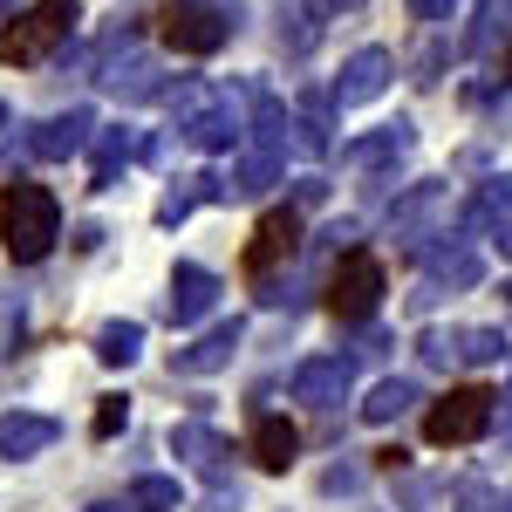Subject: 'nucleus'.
<instances>
[{
  "instance_id": "1",
  "label": "nucleus",
  "mask_w": 512,
  "mask_h": 512,
  "mask_svg": "<svg viewBox=\"0 0 512 512\" xmlns=\"http://www.w3.org/2000/svg\"><path fill=\"white\" fill-rule=\"evenodd\" d=\"M0 239H7V260L14 267H41L62 239V205L48 185L35 178H7L0 185Z\"/></svg>"
},
{
  "instance_id": "2",
  "label": "nucleus",
  "mask_w": 512,
  "mask_h": 512,
  "mask_svg": "<svg viewBox=\"0 0 512 512\" xmlns=\"http://www.w3.org/2000/svg\"><path fill=\"white\" fill-rule=\"evenodd\" d=\"M76 21H82L76 0H28V14H14V28L0 35V55L21 62V69H35V62H48L62 41L76 35Z\"/></svg>"
},
{
  "instance_id": "3",
  "label": "nucleus",
  "mask_w": 512,
  "mask_h": 512,
  "mask_svg": "<svg viewBox=\"0 0 512 512\" xmlns=\"http://www.w3.org/2000/svg\"><path fill=\"white\" fill-rule=\"evenodd\" d=\"M239 28V7L226 0H171L158 14V35L164 48H178V55H219Z\"/></svg>"
},
{
  "instance_id": "4",
  "label": "nucleus",
  "mask_w": 512,
  "mask_h": 512,
  "mask_svg": "<svg viewBox=\"0 0 512 512\" xmlns=\"http://www.w3.org/2000/svg\"><path fill=\"white\" fill-rule=\"evenodd\" d=\"M328 315L335 321H376V308H383V260L376 253H362V246H349V253H335V274H328Z\"/></svg>"
},
{
  "instance_id": "5",
  "label": "nucleus",
  "mask_w": 512,
  "mask_h": 512,
  "mask_svg": "<svg viewBox=\"0 0 512 512\" xmlns=\"http://www.w3.org/2000/svg\"><path fill=\"white\" fill-rule=\"evenodd\" d=\"M444 226H451V185L444 178H424V185H410V192L390 205V233L417 253V246H431V239H444Z\"/></svg>"
},
{
  "instance_id": "6",
  "label": "nucleus",
  "mask_w": 512,
  "mask_h": 512,
  "mask_svg": "<svg viewBox=\"0 0 512 512\" xmlns=\"http://www.w3.org/2000/svg\"><path fill=\"white\" fill-rule=\"evenodd\" d=\"M485 431H492V390H478V383L437 396L431 410H424V437L431 444H472Z\"/></svg>"
},
{
  "instance_id": "7",
  "label": "nucleus",
  "mask_w": 512,
  "mask_h": 512,
  "mask_svg": "<svg viewBox=\"0 0 512 512\" xmlns=\"http://www.w3.org/2000/svg\"><path fill=\"white\" fill-rule=\"evenodd\" d=\"M424 362H437V369H485V362H506V328H424Z\"/></svg>"
},
{
  "instance_id": "8",
  "label": "nucleus",
  "mask_w": 512,
  "mask_h": 512,
  "mask_svg": "<svg viewBox=\"0 0 512 512\" xmlns=\"http://www.w3.org/2000/svg\"><path fill=\"white\" fill-rule=\"evenodd\" d=\"M294 253H301V212H294V205H274V212L253 226V239H246V274L267 280V274H280Z\"/></svg>"
},
{
  "instance_id": "9",
  "label": "nucleus",
  "mask_w": 512,
  "mask_h": 512,
  "mask_svg": "<svg viewBox=\"0 0 512 512\" xmlns=\"http://www.w3.org/2000/svg\"><path fill=\"white\" fill-rule=\"evenodd\" d=\"M349 383H355L349 355H308V362H294V376H287L294 403H308V410H342V403H349Z\"/></svg>"
},
{
  "instance_id": "10",
  "label": "nucleus",
  "mask_w": 512,
  "mask_h": 512,
  "mask_svg": "<svg viewBox=\"0 0 512 512\" xmlns=\"http://www.w3.org/2000/svg\"><path fill=\"white\" fill-rule=\"evenodd\" d=\"M144 158H158V144H151L144 130H130V123H110V130L89 137V185L110 192L117 171H130V164H144Z\"/></svg>"
},
{
  "instance_id": "11",
  "label": "nucleus",
  "mask_w": 512,
  "mask_h": 512,
  "mask_svg": "<svg viewBox=\"0 0 512 512\" xmlns=\"http://www.w3.org/2000/svg\"><path fill=\"white\" fill-rule=\"evenodd\" d=\"M89 137H96V110L89 103H76V110H62V117H41L35 130H28V158L41 164H69L89 151Z\"/></svg>"
},
{
  "instance_id": "12",
  "label": "nucleus",
  "mask_w": 512,
  "mask_h": 512,
  "mask_svg": "<svg viewBox=\"0 0 512 512\" xmlns=\"http://www.w3.org/2000/svg\"><path fill=\"white\" fill-rule=\"evenodd\" d=\"M390 76H396V55H390V48H355L349 62H342V76H335V89H328V103H335V110L376 103V96L390 89Z\"/></svg>"
},
{
  "instance_id": "13",
  "label": "nucleus",
  "mask_w": 512,
  "mask_h": 512,
  "mask_svg": "<svg viewBox=\"0 0 512 512\" xmlns=\"http://www.w3.org/2000/svg\"><path fill=\"white\" fill-rule=\"evenodd\" d=\"M410 144H417V123L396 117V123H376L369 137L342 144V164H349V171H369V178H390L396 158H410Z\"/></svg>"
},
{
  "instance_id": "14",
  "label": "nucleus",
  "mask_w": 512,
  "mask_h": 512,
  "mask_svg": "<svg viewBox=\"0 0 512 512\" xmlns=\"http://www.w3.org/2000/svg\"><path fill=\"white\" fill-rule=\"evenodd\" d=\"M171 451H178L205 485H219V492L233 485V465H226V458H233V444L212 431V424H198V417H192V424H171Z\"/></svg>"
},
{
  "instance_id": "15",
  "label": "nucleus",
  "mask_w": 512,
  "mask_h": 512,
  "mask_svg": "<svg viewBox=\"0 0 512 512\" xmlns=\"http://www.w3.org/2000/svg\"><path fill=\"white\" fill-rule=\"evenodd\" d=\"M239 328L233 315L226 321H212L205 335H192L185 349H171V376H219V369H233V355H239Z\"/></svg>"
},
{
  "instance_id": "16",
  "label": "nucleus",
  "mask_w": 512,
  "mask_h": 512,
  "mask_svg": "<svg viewBox=\"0 0 512 512\" xmlns=\"http://www.w3.org/2000/svg\"><path fill=\"white\" fill-rule=\"evenodd\" d=\"M219 294H226V287H219V274L185 260V267L171 274V301H164V315H171V328H198V321L219 308Z\"/></svg>"
},
{
  "instance_id": "17",
  "label": "nucleus",
  "mask_w": 512,
  "mask_h": 512,
  "mask_svg": "<svg viewBox=\"0 0 512 512\" xmlns=\"http://www.w3.org/2000/svg\"><path fill=\"white\" fill-rule=\"evenodd\" d=\"M417 260H424V280H431L437 294H451V287H478L485 280V260H478V246L444 233V246H417Z\"/></svg>"
},
{
  "instance_id": "18",
  "label": "nucleus",
  "mask_w": 512,
  "mask_h": 512,
  "mask_svg": "<svg viewBox=\"0 0 512 512\" xmlns=\"http://www.w3.org/2000/svg\"><path fill=\"white\" fill-rule=\"evenodd\" d=\"M96 82H103V89H110L117 103H158V96H164L158 62H144L137 48H130L123 62H103V69H96Z\"/></svg>"
},
{
  "instance_id": "19",
  "label": "nucleus",
  "mask_w": 512,
  "mask_h": 512,
  "mask_svg": "<svg viewBox=\"0 0 512 512\" xmlns=\"http://www.w3.org/2000/svg\"><path fill=\"white\" fill-rule=\"evenodd\" d=\"M55 437H62L55 417H41V410H7V417H0V458H14V465H21V458H41Z\"/></svg>"
},
{
  "instance_id": "20",
  "label": "nucleus",
  "mask_w": 512,
  "mask_h": 512,
  "mask_svg": "<svg viewBox=\"0 0 512 512\" xmlns=\"http://www.w3.org/2000/svg\"><path fill=\"white\" fill-rule=\"evenodd\" d=\"M198 205H226V185L212 171H192V178H171V192L158 198V226H185Z\"/></svg>"
},
{
  "instance_id": "21",
  "label": "nucleus",
  "mask_w": 512,
  "mask_h": 512,
  "mask_svg": "<svg viewBox=\"0 0 512 512\" xmlns=\"http://www.w3.org/2000/svg\"><path fill=\"white\" fill-rule=\"evenodd\" d=\"M246 458H253L260 472H287V465L301 458V431H294L287 417H260L253 437H246Z\"/></svg>"
},
{
  "instance_id": "22",
  "label": "nucleus",
  "mask_w": 512,
  "mask_h": 512,
  "mask_svg": "<svg viewBox=\"0 0 512 512\" xmlns=\"http://www.w3.org/2000/svg\"><path fill=\"white\" fill-rule=\"evenodd\" d=\"M328 117H335V103H328L321 89H308L301 110L287 117V144H294L301 158H328V144H335V137H328Z\"/></svg>"
},
{
  "instance_id": "23",
  "label": "nucleus",
  "mask_w": 512,
  "mask_h": 512,
  "mask_svg": "<svg viewBox=\"0 0 512 512\" xmlns=\"http://www.w3.org/2000/svg\"><path fill=\"white\" fill-rule=\"evenodd\" d=\"M280 151H253V144H239V158H233V178H219L226 185V198H260V192H274L280 185Z\"/></svg>"
},
{
  "instance_id": "24",
  "label": "nucleus",
  "mask_w": 512,
  "mask_h": 512,
  "mask_svg": "<svg viewBox=\"0 0 512 512\" xmlns=\"http://www.w3.org/2000/svg\"><path fill=\"white\" fill-rule=\"evenodd\" d=\"M506 205H512V178H485V185L451 212V226H458V233H492V226L506 219Z\"/></svg>"
},
{
  "instance_id": "25",
  "label": "nucleus",
  "mask_w": 512,
  "mask_h": 512,
  "mask_svg": "<svg viewBox=\"0 0 512 512\" xmlns=\"http://www.w3.org/2000/svg\"><path fill=\"white\" fill-rule=\"evenodd\" d=\"M144 355V321H103L96 328V362L103 369H130Z\"/></svg>"
},
{
  "instance_id": "26",
  "label": "nucleus",
  "mask_w": 512,
  "mask_h": 512,
  "mask_svg": "<svg viewBox=\"0 0 512 512\" xmlns=\"http://www.w3.org/2000/svg\"><path fill=\"white\" fill-rule=\"evenodd\" d=\"M410 403H424V390H417L410 376H383V383L369 390V403H362V424H396Z\"/></svg>"
},
{
  "instance_id": "27",
  "label": "nucleus",
  "mask_w": 512,
  "mask_h": 512,
  "mask_svg": "<svg viewBox=\"0 0 512 512\" xmlns=\"http://www.w3.org/2000/svg\"><path fill=\"white\" fill-rule=\"evenodd\" d=\"M212 96H219V82H205V76H178V82H164V110H171V123H178V130H185V123L198 117V110H205V103H212Z\"/></svg>"
},
{
  "instance_id": "28",
  "label": "nucleus",
  "mask_w": 512,
  "mask_h": 512,
  "mask_svg": "<svg viewBox=\"0 0 512 512\" xmlns=\"http://www.w3.org/2000/svg\"><path fill=\"white\" fill-rule=\"evenodd\" d=\"M321 21H328V14H321L315 0H294V7L280 14V48H287V55H308L321 41Z\"/></svg>"
},
{
  "instance_id": "29",
  "label": "nucleus",
  "mask_w": 512,
  "mask_h": 512,
  "mask_svg": "<svg viewBox=\"0 0 512 512\" xmlns=\"http://www.w3.org/2000/svg\"><path fill=\"white\" fill-rule=\"evenodd\" d=\"M130 512H178V478H158L144 472L137 485H130V499H123Z\"/></svg>"
},
{
  "instance_id": "30",
  "label": "nucleus",
  "mask_w": 512,
  "mask_h": 512,
  "mask_svg": "<svg viewBox=\"0 0 512 512\" xmlns=\"http://www.w3.org/2000/svg\"><path fill=\"white\" fill-rule=\"evenodd\" d=\"M499 35H512V0H478V14H472V48H492Z\"/></svg>"
},
{
  "instance_id": "31",
  "label": "nucleus",
  "mask_w": 512,
  "mask_h": 512,
  "mask_svg": "<svg viewBox=\"0 0 512 512\" xmlns=\"http://www.w3.org/2000/svg\"><path fill=\"white\" fill-rule=\"evenodd\" d=\"M21 328H28V301L0 287V355H14V349H21Z\"/></svg>"
},
{
  "instance_id": "32",
  "label": "nucleus",
  "mask_w": 512,
  "mask_h": 512,
  "mask_svg": "<svg viewBox=\"0 0 512 512\" xmlns=\"http://www.w3.org/2000/svg\"><path fill=\"white\" fill-rule=\"evenodd\" d=\"M355 239H362V219H328L315 233V253H349Z\"/></svg>"
},
{
  "instance_id": "33",
  "label": "nucleus",
  "mask_w": 512,
  "mask_h": 512,
  "mask_svg": "<svg viewBox=\"0 0 512 512\" xmlns=\"http://www.w3.org/2000/svg\"><path fill=\"white\" fill-rule=\"evenodd\" d=\"M123 424H130V396H103L96 417H89V431H96V437H117Z\"/></svg>"
},
{
  "instance_id": "34",
  "label": "nucleus",
  "mask_w": 512,
  "mask_h": 512,
  "mask_svg": "<svg viewBox=\"0 0 512 512\" xmlns=\"http://www.w3.org/2000/svg\"><path fill=\"white\" fill-rule=\"evenodd\" d=\"M321 198H328V178H315V171L294 178V212H301V205H321Z\"/></svg>"
},
{
  "instance_id": "35",
  "label": "nucleus",
  "mask_w": 512,
  "mask_h": 512,
  "mask_svg": "<svg viewBox=\"0 0 512 512\" xmlns=\"http://www.w3.org/2000/svg\"><path fill=\"white\" fill-rule=\"evenodd\" d=\"M355 485H362L355 465H328V472H321V492H355Z\"/></svg>"
},
{
  "instance_id": "36",
  "label": "nucleus",
  "mask_w": 512,
  "mask_h": 512,
  "mask_svg": "<svg viewBox=\"0 0 512 512\" xmlns=\"http://www.w3.org/2000/svg\"><path fill=\"white\" fill-rule=\"evenodd\" d=\"M458 512H512V499H492V492H465V499H458Z\"/></svg>"
},
{
  "instance_id": "37",
  "label": "nucleus",
  "mask_w": 512,
  "mask_h": 512,
  "mask_svg": "<svg viewBox=\"0 0 512 512\" xmlns=\"http://www.w3.org/2000/svg\"><path fill=\"white\" fill-rule=\"evenodd\" d=\"M492 253H499V260H512V205H506V219L492 226Z\"/></svg>"
},
{
  "instance_id": "38",
  "label": "nucleus",
  "mask_w": 512,
  "mask_h": 512,
  "mask_svg": "<svg viewBox=\"0 0 512 512\" xmlns=\"http://www.w3.org/2000/svg\"><path fill=\"white\" fill-rule=\"evenodd\" d=\"M492 424H506V431H512V383H506V396H492Z\"/></svg>"
},
{
  "instance_id": "39",
  "label": "nucleus",
  "mask_w": 512,
  "mask_h": 512,
  "mask_svg": "<svg viewBox=\"0 0 512 512\" xmlns=\"http://www.w3.org/2000/svg\"><path fill=\"white\" fill-rule=\"evenodd\" d=\"M410 14H424V21H437V14H451V0H410Z\"/></svg>"
},
{
  "instance_id": "40",
  "label": "nucleus",
  "mask_w": 512,
  "mask_h": 512,
  "mask_svg": "<svg viewBox=\"0 0 512 512\" xmlns=\"http://www.w3.org/2000/svg\"><path fill=\"white\" fill-rule=\"evenodd\" d=\"M82 512H130L123 499H96V506H82Z\"/></svg>"
},
{
  "instance_id": "41",
  "label": "nucleus",
  "mask_w": 512,
  "mask_h": 512,
  "mask_svg": "<svg viewBox=\"0 0 512 512\" xmlns=\"http://www.w3.org/2000/svg\"><path fill=\"white\" fill-rule=\"evenodd\" d=\"M321 14H342V7H362V0H315Z\"/></svg>"
},
{
  "instance_id": "42",
  "label": "nucleus",
  "mask_w": 512,
  "mask_h": 512,
  "mask_svg": "<svg viewBox=\"0 0 512 512\" xmlns=\"http://www.w3.org/2000/svg\"><path fill=\"white\" fill-rule=\"evenodd\" d=\"M0 130H7V103H0Z\"/></svg>"
},
{
  "instance_id": "43",
  "label": "nucleus",
  "mask_w": 512,
  "mask_h": 512,
  "mask_svg": "<svg viewBox=\"0 0 512 512\" xmlns=\"http://www.w3.org/2000/svg\"><path fill=\"white\" fill-rule=\"evenodd\" d=\"M506 76H512V48H506Z\"/></svg>"
},
{
  "instance_id": "44",
  "label": "nucleus",
  "mask_w": 512,
  "mask_h": 512,
  "mask_svg": "<svg viewBox=\"0 0 512 512\" xmlns=\"http://www.w3.org/2000/svg\"><path fill=\"white\" fill-rule=\"evenodd\" d=\"M506 294H512V287H506Z\"/></svg>"
}]
</instances>
